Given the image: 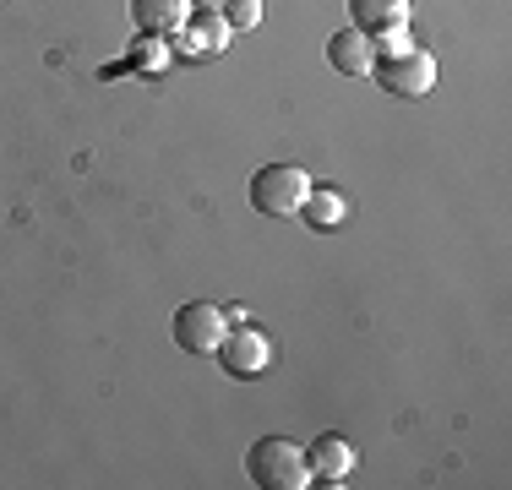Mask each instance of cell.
I'll list each match as a JSON object with an SVG mask.
<instances>
[{"label":"cell","mask_w":512,"mask_h":490,"mask_svg":"<svg viewBox=\"0 0 512 490\" xmlns=\"http://www.w3.org/2000/svg\"><path fill=\"white\" fill-rule=\"evenodd\" d=\"M300 213H306L311 229H338L349 218V207H344V196H338V191H316L311 186V196H306V207H300Z\"/></svg>","instance_id":"cell-11"},{"label":"cell","mask_w":512,"mask_h":490,"mask_svg":"<svg viewBox=\"0 0 512 490\" xmlns=\"http://www.w3.org/2000/svg\"><path fill=\"white\" fill-rule=\"evenodd\" d=\"M180 33H186V55L191 60H197V55H218V49L229 44V22L218 17V11H191V22Z\"/></svg>","instance_id":"cell-10"},{"label":"cell","mask_w":512,"mask_h":490,"mask_svg":"<svg viewBox=\"0 0 512 490\" xmlns=\"http://www.w3.org/2000/svg\"><path fill=\"white\" fill-rule=\"evenodd\" d=\"M218 365H224L229 376H262L267 365H273V338L256 333V327H229L224 343H218Z\"/></svg>","instance_id":"cell-5"},{"label":"cell","mask_w":512,"mask_h":490,"mask_svg":"<svg viewBox=\"0 0 512 490\" xmlns=\"http://www.w3.org/2000/svg\"><path fill=\"white\" fill-rule=\"evenodd\" d=\"M224 0H191V11H218Z\"/></svg>","instance_id":"cell-13"},{"label":"cell","mask_w":512,"mask_h":490,"mask_svg":"<svg viewBox=\"0 0 512 490\" xmlns=\"http://www.w3.org/2000/svg\"><path fill=\"white\" fill-rule=\"evenodd\" d=\"M224 333H229V316H224V305H213V300H191L175 311V343L186 354H218Z\"/></svg>","instance_id":"cell-4"},{"label":"cell","mask_w":512,"mask_h":490,"mask_svg":"<svg viewBox=\"0 0 512 490\" xmlns=\"http://www.w3.org/2000/svg\"><path fill=\"white\" fill-rule=\"evenodd\" d=\"M131 22H137L148 39H158V33L175 39V33L191 22V0H131Z\"/></svg>","instance_id":"cell-8"},{"label":"cell","mask_w":512,"mask_h":490,"mask_svg":"<svg viewBox=\"0 0 512 490\" xmlns=\"http://www.w3.org/2000/svg\"><path fill=\"white\" fill-rule=\"evenodd\" d=\"M371 77L376 88L398 93V98H425L436 88V55L420 44H404V49H376L371 60Z\"/></svg>","instance_id":"cell-2"},{"label":"cell","mask_w":512,"mask_h":490,"mask_svg":"<svg viewBox=\"0 0 512 490\" xmlns=\"http://www.w3.org/2000/svg\"><path fill=\"white\" fill-rule=\"evenodd\" d=\"M306 458H311V480H322V485H338L349 469H355V447H349L344 436H316L311 447H306Z\"/></svg>","instance_id":"cell-9"},{"label":"cell","mask_w":512,"mask_h":490,"mask_svg":"<svg viewBox=\"0 0 512 490\" xmlns=\"http://www.w3.org/2000/svg\"><path fill=\"white\" fill-rule=\"evenodd\" d=\"M349 28L371 33V39L409 28V0H349Z\"/></svg>","instance_id":"cell-6"},{"label":"cell","mask_w":512,"mask_h":490,"mask_svg":"<svg viewBox=\"0 0 512 490\" xmlns=\"http://www.w3.org/2000/svg\"><path fill=\"white\" fill-rule=\"evenodd\" d=\"M311 196V175L300 164H262L251 175V207L267 218H295Z\"/></svg>","instance_id":"cell-3"},{"label":"cell","mask_w":512,"mask_h":490,"mask_svg":"<svg viewBox=\"0 0 512 490\" xmlns=\"http://www.w3.org/2000/svg\"><path fill=\"white\" fill-rule=\"evenodd\" d=\"M224 22H229V33H246V28H256L262 22V0H224Z\"/></svg>","instance_id":"cell-12"},{"label":"cell","mask_w":512,"mask_h":490,"mask_svg":"<svg viewBox=\"0 0 512 490\" xmlns=\"http://www.w3.org/2000/svg\"><path fill=\"white\" fill-rule=\"evenodd\" d=\"M327 60H333V71H344V77H371V60H376L371 33L338 28L333 39H327Z\"/></svg>","instance_id":"cell-7"},{"label":"cell","mask_w":512,"mask_h":490,"mask_svg":"<svg viewBox=\"0 0 512 490\" xmlns=\"http://www.w3.org/2000/svg\"><path fill=\"white\" fill-rule=\"evenodd\" d=\"M246 474L262 490H306L311 485V458H306V447L289 441V436H262V441H251V452H246Z\"/></svg>","instance_id":"cell-1"}]
</instances>
